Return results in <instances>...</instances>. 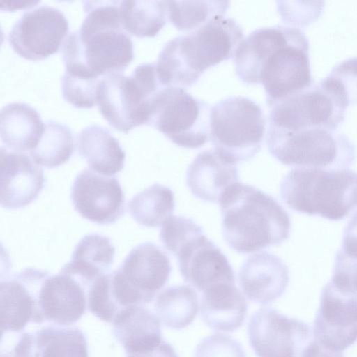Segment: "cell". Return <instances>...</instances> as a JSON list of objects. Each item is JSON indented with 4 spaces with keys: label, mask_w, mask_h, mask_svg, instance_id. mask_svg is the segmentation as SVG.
Returning a JSON list of instances; mask_svg holds the SVG:
<instances>
[{
    "label": "cell",
    "mask_w": 357,
    "mask_h": 357,
    "mask_svg": "<svg viewBox=\"0 0 357 357\" xmlns=\"http://www.w3.org/2000/svg\"><path fill=\"white\" fill-rule=\"evenodd\" d=\"M234 62L243 82L263 85L269 107L313 83L309 41L296 27L275 25L255 30L238 45Z\"/></svg>",
    "instance_id": "6da1fadb"
},
{
    "label": "cell",
    "mask_w": 357,
    "mask_h": 357,
    "mask_svg": "<svg viewBox=\"0 0 357 357\" xmlns=\"http://www.w3.org/2000/svg\"><path fill=\"white\" fill-rule=\"evenodd\" d=\"M86 13L61 48L66 69L100 75L121 74L134 59L133 43L122 26L119 1H83Z\"/></svg>",
    "instance_id": "7a4b0ae2"
},
{
    "label": "cell",
    "mask_w": 357,
    "mask_h": 357,
    "mask_svg": "<svg viewBox=\"0 0 357 357\" xmlns=\"http://www.w3.org/2000/svg\"><path fill=\"white\" fill-rule=\"evenodd\" d=\"M222 234L227 245L248 254L279 245L289 236L288 213L268 194L237 182L220 197Z\"/></svg>",
    "instance_id": "3957f363"
},
{
    "label": "cell",
    "mask_w": 357,
    "mask_h": 357,
    "mask_svg": "<svg viewBox=\"0 0 357 357\" xmlns=\"http://www.w3.org/2000/svg\"><path fill=\"white\" fill-rule=\"evenodd\" d=\"M243 32L232 18L216 15L188 33L169 40L155 63L162 83L187 89L208 68L234 57Z\"/></svg>",
    "instance_id": "277c9868"
},
{
    "label": "cell",
    "mask_w": 357,
    "mask_h": 357,
    "mask_svg": "<svg viewBox=\"0 0 357 357\" xmlns=\"http://www.w3.org/2000/svg\"><path fill=\"white\" fill-rule=\"evenodd\" d=\"M280 193L295 211L340 220L357 207V172L349 169L295 168L283 178Z\"/></svg>",
    "instance_id": "5b68a950"
},
{
    "label": "cell",
    "mask_w": 357,
    "mask_h": 357,
    "mask_svg": "<svg viewBox=\"0 0 357 357\" xmlns=\"http://www.w3.org/2000/svg\"><path fill=\"white\" fill-rule=\"evenodd\" d=\"M270 153L283 165L319 169H348L356 147L337 130L314 127L295 131H268Z\"/></svg>",
    "instance_id": "8992f818"
},
{
    "label": "cell",
    "mask_w": 357,
    "mask_h": 357,
    "mask_svg": "<svg viewBox=\"0 0 357 357\" xmlns=\"http://www.w3.org/2000/svg\"><path fill=\"white\" fill-rule=\"evenodd\" d=\"M266 130L261 107L242 96H230L211 110L210 140L213 150L236 165L252 159L261 150Z\"/></svg>",
    "instance_id": "52a82bcc"
},
{
    "label": "cell",
    "mask_w": 357,
    "mask_h": 357,
    "mask_svg": "<svg viewBox=\"0 0 357 357\" xmlns=\"http://www.w3.org/2000/svg\"><path fill=\"white\" fill-rule=\"evenodd\" d=\"M211 110L208 103L185 89L165 86L154 100L148 126L178 146L197 149L210 139Z\"/></svg>",
    "instance_id": "ba28073f"
},
{
    "label": "cell",
    "mask_w": 357,
    "mask_h": 357,
    "mask_svg": "<svg viewBox=\"0 0 357 357\" xmlns=\"http://www.w3.org/2000/svg\"><path fill=\"white\" fill-rule=\"evenodd\" d=\"M347 105L324 82L312 83L270 108L268 131H295L314 127L337 130Z\"/></svg>",
    "instance_id": "9c48e42d"
},
{
    "label": "cell",
    "mask_w": 357,
    "mask_h": 357,
    "mask_svg": "<svg viewBox=\"0 0 357 357\" xmlns=\"http://www.w3.org/2000/svg\"><path fill=\"white\" fill-rule=\"evenodd\" d=\"M310 326L273 307H262L250 318L249 342L258 357H301L312 341Z\"/></svg>",
    "instance_id": "30bf717a"
},
{
    "label": "cell",
    "mask_w": 357,
    "mask_h": 357,
    "mask_svg": "<svg viewBox=\"0 0 357 357\" xmlns=\"http://www.w3.org/2000/svg\"><path fill=\"white\" fill-rule=\"evenodd\" d=\"M68 29V21L60 10L43 5L22 15L13 24L8 41L21 57L42 60L59 52Z\"/></svg>",
    "instance_id": "8fae6325"
},
{
    "label": "cell",
    "mask_w": 357,
    "mask_h": 357,
    "mask_svg": "<svg viewBox=\"0 0 357 357\" xmlns=\"http://www.w3.org/2000/svg\"><path fill=\"white\" fill-rule=\"evenodd\" d=\"M49 276L47 271L26 268L1 282V335L20 334L29 323L45 322L40 296Z\"/></svg>",
    "instance_id": "7c38bea8"
},
{
    "label": "cell",
    "mask_w": 357,
    "mask_h": 357,
    "mask_svg": "<svg viewBox=\"0 0 357 357\" xmlns=\"http://www.w3.org/2000/svg\"><path fill=\"white\" fill-rule=\"evenodd\" d=\"M314 340L333 351L342 352L357 341V296L328 282L324 287L314 319Z\"/></svg>",
    "instance_id": "4fadbf2b"
},
{
    "label": "cell",
    "mask_w": 357,
    "mask_h": 357,
    "mask_svg": "<svg viewBox=\"0 0 357 357\" xmlns=\"http://www.w3.org/2000/svg\"><path fill=\"white\" fill-rule=\"evenodd\" d=\"M98 104L102 116L120 132L128 133L147 123L149 95L132 75L104 76L100 82Z\"/></svg>",
    "instance_id": "5bb4252c"
},
{
    "label": "cell",
    "mask_w": 357,
    "mask_h": 357,
    "mask_svg": "<svg viewBox=\"0 0 357 357\" xmlns=\"http://www.w3.org/2000/svg\"><path fill=\"white\" fill-rule=\"evenodd\" d=\"M70 197L75 210L98 225L113 224L125 213V195L119 180L91 169L77 176Z\"/></svg>",
    "instance_id": "9a60e30c"
},
{
    "label": "cell",
    "mask_w": 357,
    "mask_h": 357,
    "mask_svg": "<svg viewBox=\"0 0 357 357\" xmlns=\"http://www.w3.org/2000/svg\"><path fill=\"white\" fill-rule=\"evenodd\" d=\"M176 257L184 280L199 291L221 283H235L227 257L204 234L183 245Z\"/></svg>",
    "instance_id": "2e32d148"
},
{
    "label": "cell",
    "mask_w": 357,
    "mask_h": 357,
    "mask_svg": "<svg viewBox=\"0 0 357 357\" xmlns=\"http://www.w3.org/2000/svg\"><path fill=\"white\" fill-rule=\"evenodd\" d=\"M91 284L63 268L58 274L49 276L40 296L44 321L64 326L79 321L88 307Z\"/></svg>",
    "instance_id": "e0dca14e"
},
{
    "label": "cell",
    "mask_w": 357,
    "mask_h": 357,
    "mask_svg": "<svg viewBox=\"0 0 357 357\" xmlns=\"http://www.w3.org/2000/svg\"><path fill=\"white\" fill-rule=\"evenodd\" d=\"M0 203L6 209L22 208L34 201L44 188L43 170L22 152L0 149Z\"/></svg>",
    "instance_id": "ac0fdd59"
},
{
    "label": "cell",
    "mask_w": 357,
    "mask_h": 357,
    "mask_svg": "<svg viewBox=\"0 0 357 357\" xmlns=\"http://www.w3.org/2000/svg\"><path fill=\"white\" fill-rule=\"evenodd\" d=\"M116 270L144 305L166 284L172 265L169 257L160 248L146 242L130 250Z\"/></svg>",
    "instance_id": "d6986e66"
},
{
    "label": "cell",
    "mask_w": 357,
    "mask_h": 357,
    "mask_svg": "<svg viewBox=\"0 0 357 357\" xmlns=\"http://www.w3.org/2000/svg\"><path fill=\"white\" fill-rule=\"evenodd\" d=\"M238 280L249 300L267 304L284 294L289 282V273L281 258L261 252L246 259L239 269Z\"/></svg>",
    "instance_id": "ffe728a7"
},
{
    "label": "cell",
    "mask_w": 357,
    "mask_h": 357,
    "mask_svg": "<svg viewBox=\"0 0 357 357\" xmlns=\"http://www.w3.org/2000/svg\"><path fill=\"white\" fill-rule=\"evenodd\" d=\"M1 357H89L88 345L81 330L50 326L22 333Z\"/></svg>",
    "instance_id": "44dd1931"
},
{
    "label": "cell",
    "mask_w": 357,
    "mask_h": 357,
    "mask_svg": "<svg viewBox=\"0 0 357 357\" xmlns=\"http://www.w3.org/2000/svg\"><path fill=\"white\" fill-rule=\"evenodd\" d=\"M186 184L197 198L218 202L224 192L239 181L236 165L223 159L214 150L200 152L186 172Z\"/></svg>",
    "instance_id": "7402d4cb"
},
{
    "label": "cell",
    "mask_w": 357,
    "mask_h": 357,
    "mask_svg": "<svg viewBox=\"0 0 357 357\" xmlns=\"http://www.w3.org/2000/svg\"><path fill=\"white\" fill-rule=\"evenodd\" d=\"M200 314L211 328L231 332L244 322L247 303L235 283H221L202 292Z\"/></svg>",
    "instance_id": "603a6c76"
},
{
    "label": "cell",
    "mask_w": 357,
    "mask_h": 357,
    "mask_svg": "<svg viewBox=\"0 0 357 357\" xmlns=\"http://www.w3.org/2000/svg\"><path fill=\"white\" fill-rule=\"evenodd\" d=\"M77 146L90 169L100 174L112 176L124 167L125 151L105 127L91 124L83 128L77 135Z\"/></svg>",
    "instance_id": "cb8c5ba5"
},
{
    "label": "cell",
    "mask_w": 357,
    "mask_h": 357,
    "mask_svg": "<svg viewBox=\"0 0 357 357\" xmlns=\"http://www.w3.org/2000/svg\"><path fill=\"white\" fill-rule=\"evenodd\" d=\"M45 128L38 112L26 103L11 102L1 110V139L12 151H31L37 146Z\"/></svg>",
    "instance_id": "d4e9b609"
},
{
    "label": "cell",
    "mask_w": 357,
    "mask_h": 357,
    "mask_svg": "<svg viewBox=\"0 0 357 357\" xmlns=\"http://www.w3.org/2000/svg\"><path fill=\"white\" fill-rule=\"evenodd\" d=\"M113 334L126 354L146 350L163 340L159 318L144 306L123 313L114 323Z\"/></svg>",
    "instance_id": "484cf974"
},
{
    "label": "cell",
    "mask_w": 357,
    "mask_h": 357,
    "mask_svg": "<svg viewBox=\"0 0 357 357\" xmlns=\"http://www.w3.org/2000/svg\"><path fill=\"white\" fill-rule=\"evenodd\" d=\"M115 248L108 237L91 234L84 236L75 246L70 261L62 268L93 282L107 273L114 263Z\"/></svg>",
    "instance_id": "4316f807"
},
{
    "label": "cell",
    "mask_w": 357,
    "mask_h": 357,
    "mask_svg": "<svg viewBox=\"0 0 357 357\" xmlns=\"http://www.w3.org/2000/svg\"><path fill=\"white\" fill-rule=\"evenodd\" d=\"M154 307L164 326L181 329L190 325L196 317L199 310L198 296L189 286L169 287L158 295Z\"/></svg>",
    "instance_id": "83f0119b"
},
{
    "label": "cell",
    "mask_w": 357,
    "mask_h": 357,
    "mask_svg": "<svg viewBox=\"0 0 357 357\" xmlns=\"http://www.w3.org/2000/svg\"><path fill=\"white\" fill-rule=\"evenodd\" d=\"M119 8L123 29L138 38L156 36L168 17V1H121Z\"/></svg>",
    "instance_id": "f1b7e54d"
},
{
    "label": "cell",
    "mask_w": 357,
    "mask_h": 357,
    "mask_svg": "<svg viewBox=\"0 0 357 357\" xmlns=\"http://www.w3.org/2000/svg\"><path fill=\"white\" fill-rule=\"evenodd\" d=\"M128 211L138 224L156 227L171 215L175 208L174 192L155 183L135 195L128 202Z\"/></svg>",
    "instance_id": "f546056e"
},
{
    "label": "cell",
    "mask_w": 357,
    "mask_h": 357,
    "mask_svg": "<svg viewBox=\"0 0 357 357\" xmlns=\"http://www.w3.org/2000/svg\"><path fill=\"white\" fill-rule=\"evenodd\" d=\"M75 150L74 137L66 124L47 121L42 137L30 155L38 165L47 168L57 167L66 162Z\"/></svg>",
    "instance_id": "4dcf8cb0"
},
{
    "label": "cell",
    "mask_w": 357,
    "mask_h": 357,
    "mask_svg": "<svg viewBox=\"0 0 357 357\" xmlns=\"http://www.w3.org/2000/svg\"><path fill=\"white\" fill-rule=\"evenodd\" d=\"M229 6L227 1H168V17L181 31H192L216 15H223Z\"/></svg>",
    "instance_id": "1f68e13d"
},
{
    "label": "cell",
    "mask_w": 357,
    "mask_h": 357,
    "mask_svg": "<svg viewBox=\"0 0 357 357\" xmlns=\"http://www.w3.org/2000/svg\"><path fill=\"white\" fill-rule=\"evenodd\" d=\"M61 82L63 98L74 107L89 109L98 103L100 82L98 76L65 70Z\"/></svg>",
    "instance_id": "d6a6232c"
},
{
    "label": "cell",
    "mask_w": 357,
    "mask_h": 357,
    "mask_svg": "<svg viewBox=\"0 0 357 357\" xmlns=\"http://www.w3.org/2000/svg\"><path fill=\"white\" fill-rule=\"evenodd\" d=\"M202 234V228L192 219L171 215L162 225L160 238L165 248L176 257L183 245Z\"/></svg>",
    "instance_id": "836d02e7"
},
{
    "label": "cell",
    "mask_w": 357,
    "mask_h": 357,
    "mask_svg": "<svg viewBox=\"0 0 357 357\" xmlns=\"http://www.w3.org/2000/svg\"><path fill=\"white\" fill-rule=\"evenodd\" d=\"M347 105L357 102V56L335 65L324 79Z\"/></svg>",
    "instance_id": "e575fe53"
},
{
    "label": "cell",
    "mask_w": 357,
    "mask_h": 357,
    "mask_svg": "<svg viewBox=\"0 0 357 357\" xmlns=\"http://www.w3.org/2000/svg\"><path fill=\"white\" fill-rule=\"evenodd\" d=\"M195 357H246V355L241 344L232 337L215 333L199 342Z\"/></svg>",
    "instance_id": "d590c367"
},
{
    "label": "cell",
    "mask_w": 357,
    "mask_h": 357,
    "mask_svg": "<svg viewBox=\"0 0 357 357\" xmlns=\"http://www.w3.org/2000/svg\"><path fill=\"white\" fill-rule=\"evenodd\" d=\"M330 281L339 289L357 296V259L338 250Z\"/></svg>",
    "instance_id": "8d00e7d4"
},
{
    "label": "cell",
    "mask_w": 357,
    "mask_h": 357,
    "mask_svg": "<svg viewBox=\"0 0 357 357\" xmlns=\"http://www.w3.org/2000/svg\"><path fill=\"white\" fill-rule=\"evenodd\" d=\"M340 250L348 257L357 259V211L345 227Z\"/></svg>",
    "instance_id": "74e56055"
},
{
    "label": "cell",
    "mask_w": 357,
    "mask_h": 357,
    "mask_svg": "<svg viewBox=\"0 0 357 357\" xmlns=\"http://www.w3.org/2000/svg\"><path fill=\"white\" fill-rule=\"evenodd\" d=\"M126 357H178L173 347L162 340L158 344L139 352L126 354Z\"/></svg>",
    "instance_id": "f35d334b"
},
{
    "label": "cell",
    "mask_w": 357,
    "mask_h": 357,
    "mask_svg": "<svg viewBox=\"0 0 357 357\" xmlns=\"http://www.w3.org/2000/svg\"><path fill=\"white\" fill-rule=\"evenodd\" d=\"M301 357H344L342 352L333 351L322 347L315 340L303 349Z\"/></svg>",
    "instance_id": "ab89813d"
},
{
    "label": "cell",
    "mask_w": 357,
    "mask_h": 357,
    "mask_svg": "<svg viewBox=\"0 0 357 357\" xmlns=\"http://www.w3.org/2000/svg\"><path fill=\"white\" fill-rule=\"evenodd\" d=\"M1 3H5V7L6 10H13L17 9V7L20 8H30L37 3L38 1H6L3 2L1 1Z\"/></svg>",
    "instance_id": "60d3db41"
}]
</instances>
